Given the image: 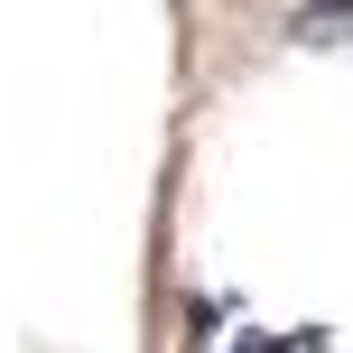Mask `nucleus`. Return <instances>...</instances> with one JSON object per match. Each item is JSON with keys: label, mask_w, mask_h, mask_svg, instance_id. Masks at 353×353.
<instances>
[{"label": "nucleus", "mask_w": 353, "mask_h": 353, "mask_svg": "<svg viewBox=\"0 0 353 353\" xmlns=\"http://www.w3.org/2000/svg\"><path fill=\"white\" fill-rule=\"evenodd\" d=\"M307 28H344V37H353V0H325V10L307 19Z\"/></svg>", "instance_id": "1"}]
</instances>
